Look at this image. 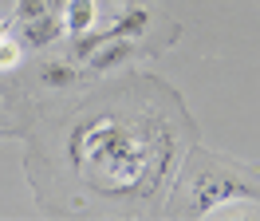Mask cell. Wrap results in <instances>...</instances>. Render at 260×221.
Wrapping results in <instances>:
<instances>
[{
	"label": "cell",
	"mask_w": 260,
	"mask_h": 221,
	"mask_svg": "<svg viewBox=\"0 0 260 221\" xmlns=\"http://www.w3.org/2000/svg\"><path fill=\"white\" fill-rule=\"evenodd\" d=\"M59 36H63V16L59 12H44V16H36V20H20V44L24 47H48Z\"/></svg>",
	"instance_id": "3"
},
{
	"label": "cell",
	"mask_w": 260,
	"mask_h": 221,
	"mask_svg": "<svg viewBox=\"0 0 260 221\" xmlns=\"http://www.w3.org/2000/svg\"><path fill=\"white\" fill-rule=\"evenodd\" d=\"M150 28V12L146 8H130V12H122L118 20H114L111 28H87L75 36V60H87L95 47L111 44V40H134V36H142V32Z\"/></svg>",
	"instance_id": "1"
},
{
	"label": "cell",
	"mask_w": 260,
	"mask_h": 221,
	"mask_svg": "<svg viewBox=\"0 0 260 221\" xmlns=\"http://www.w3.org/2000/svg\"><path fill=\"white\" fill-rule=\"evenodd\" d=\"M40 79H44L48 87H71V83H75V71H71L67 63L51 60V63H44V67H40Z\"/></svg>",
	"instance_id": "6"
},
{
	"label": "cell",
	"mask_w": 260,
	"mask_h": 221,
	"mask_svg": "<svg viewBox=\"0 0 260 221\" xmlns=\"http://www.w3.org/2000/svg\"><path fill=\"white\" fill-rule=\"evenodd\" d=\"M0 36H8V28H4V24H0Z\"/></svg>",
	"instance_id": "9"
},
{
	"label": "cell",
	"mask_w": 260,
	"mask_h": 221,
	"mask_svg": "<svg viewBox=\"0 0 260 221\" xmlns=\"http://www.w3.org/2000/svg\"><path fill=\"white\" fill-rule=\"evenodd\" d=\"M134 56V40H111V44L95 47L87 63H91V71H114V67H122V63Z\"/></svg>",
	"instance_id": "4"
},
{
	"label": "cell",
	"mask_w": 260,
	"mask_h": 221,
	"mask_svg": "<svg viewBox=\"0 0 260 221\" xmlns=\"http://www.w3.org/2000/svg\"><path fill=\"white\" fill-rule=\"evenodd\" d=\"M229 198H252V189L229 174H201V182L193 189V213H213Z\"/></svg>",
	"instance_id": "2"
},
{
	"label": "cell",
	"mask_w": 260,
	"mask_h": 221,
	"mask_svg": "<svg viewBox=\"0 0 260 221\" xmlns=\"http://www.w3.org/2000/svg\"><path fill=\"white\" fill-rule=\"evenodd\" d=\"M20 51H24V44H20V40L0 36V71H4V67H16V63H20Z\"/></svg>",
	"instance_id": "7"
},
{
	"label": "cell",
	"mask_w": 260,
	"mask_h": 221,
	"mask_svg": "<svg viewBox=\"0 0 260 221\" xmlns=\"http://www.w3.org/2000/svg\"><path fill=\"white\" fill-rule=\"evenodd\" d=\"M95 0H67V8H63V28L71 32V36H79V32L87 28H95Z\"/></svg>",
	"instance_id": "5"
},
{
	"label": "cell",
	"mask_w": 260,
	"mask_h": 221,
	"mask_svg": "<svg viewBox=\"0 0 260 221\" xmlns=\"http://www.w3.org/2000/svg\"><path fill=\"white\" fill-rule=\"evenodd\" d=\"M44 12H51L48 0H16V20H36Z\"/></svg>",
	"instance_id": "8"
}]
</instances>
